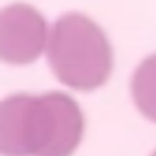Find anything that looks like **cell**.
Listing matches in <instances>:
<instances>
[{
	"label": "cell",
	"mask_w": 156,
	"mask_h": 156,
	"mask_svg": "<svg viewBox=\"0 0 156 156\" xmlns=\"http://www.w3.org/2000/svg\"><path fill=\"white\" fill-rule=\"evenodd\" d=\"M84 132V117L69 95L17 93L0 108V149L4 156H70Z\"/></svg>",
	"instance_id": "cell-1"
},
{
	"label": "cell",
	"mask_w": 156,
	"mask_h": 156,
	"mask_svg": "<svg viewBox=\"0 0 156 156\" xmlns=\"http://www.w3.org/2000/svg\"><path fill=\"white\" fill-rule=\"evenodd\" d=\"M58 80L71 89L90 91L103 85L113 67L111 44L102 29L78 12L54 23L47 51Z\"/></svg>",
	"instance_id": "cell-2"
},
{
	"label": "cell",
	"mask_w": 156,
	"mask_h": 156,
	"mask_svg": "<svg viewBox=\"0 0 156 156\" xmlns=\"http://www.w3.org/2000/svg\"><path fill=\"white\" fill-rule=\"evenodd\" d=\"M47 21L27 4H12L1 11V58L24 65L34 62L42 53L47 38Z\"/></svg>",
	"instance_id": "cell-3"
},
{
	"label": "cell",
	"mask_w": 156,
	"mask_h": 156,
	"mask_svg": "<svg viewBox=\"0 0 156 156\" xmlns=\"http://www.w3.org/2000/svg\"><path fill=\"white\" fill-rule=\"evenodd\" d=\"M131 86L139 111L156 122V54L148 57L138 66Z\"/></svg>",
	"instance_id": "cell-4"
},
{
	"label": "cell",
	"mask_w": 156,
	"mask_h": 156,
	"mask_svg": "<svg viewBox=\"0 0 156 156\" xmlns=\"http://www.w3.org/2000/svg\"><path fill=\"white\" fill-rule=\"evenodd\" d=\"M152 156H156V151L154 153V154H152Z\"/></svg>",
	"instance_id": "cell-5"
}]
</instances>
